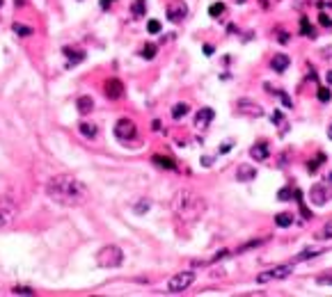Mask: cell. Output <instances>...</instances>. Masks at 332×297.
<instances>
[{
  "label": "cell",
  "mask_w": 332,
  "mask_h": 297,
  "mask_svg": "<svg viewBox=\"0 0 332 297\" xmlns=\"http://www.w3.org/2000/svg\"><path fill=\"white\" fill-rule=\"evenodd\" d=\"M46 194L48 199H53L55 204L64 206V208H78L90 199L87 185L71 174H60V176L51 178L46 183Z\"/></svg>",
  "instance_id": "1"
},
{
  "label": "cell",
  "mask_w": 332,
  "mask_h": 297,
  "mask_svg": "<svg viewBox=\"0 0 332 297\" xmlns=\"http://www.w3.org/2000/svg\"><path fill=\"white\" fill-rule=\"evenodd\" d=\"M172 208L177 213V217H181L183 222H195L204 215L206 201L193 190H179L172 201Z\"/></svg>",
  "instance_id": "2"
},
{
  "label": "cell",
  "mask_w": 332,
  "mask_h": 297,
  "mask_svg": "<svg viewBox=\"0 0 332 297\" xmlns=\"http://www.w3.org/2000/svg\"><path fill=\"white\" fill-rule=\"evenodd\" d=\"M96 263L101 265V268H120L121 263H124V254H121V249L117 247V244H108V247H103V249L96 254Z\"/></svg>",
  "instance_id": "3"
},
{
  "label": "cell",
  "mask_w": 332,
  "mask_h": 297,
  "mask_svg": "<svg viewBox=\"0 0 332 297\" xmlns=\"http://www.w3.org/2000/svg\"><path fill=\"white\" fill-rule=\"evenodd\" d=\"M16 219V204L9 197H0V231H5Z\"/></svg>",
  "instance_id": "4"
},
{
  "label": "cell",
  "mask_w": 332,
  "mask_h": 297,
  "mask_svg": "<svg viewBox=\"0 0 332 297\" xmlns=\"http://www.w3.org/2000/svg\"><path fill=\"white\" fill-rule=\"evenodd\" d=\"M195 281V272H190V270H183V272H177L170 281H167V291L170 293H183V291H188L190 288V284Z\"/></svg>",
  "instance_id": "5"
},
{
  "label": "cell",
  "mask_w": 332,
  "mask_h": 297,
  "mask_svg": "<svg viewBox=\"0 0 332 297\" xmlns=\"http://www.w3.org/2000/svg\"><path fill=\"white\" fill-rule=\"evenodd\" d=\"M135 135H138V128H135V124H133L131 119H120L117 121L115 137L120 139V142H131V139H135Z\"/></svg>",
  "instance_id": "6"
},
{
  "label": "cell",
  "mask_w": 332,
  "mask_h": 297,
  "mask_svg": "<svg viewBox=\"0 0 332 297\" xmlns=\"http://www.w3.org/2000/svg\"><path fill=\"white\" fill-rule=\"evenodd\" d=\"M293 272V265H277V268H272V270L268 272H261L259 277H257V281L259 284H268V281H275V279H286L289 274Z\"/></svg>",
  "instance_id": "7"
},
{
  "label": "cell",
  "mask_w": 332,
  "mask_h": 297,
  "mask_svg": "<svg viewBox=\"0 0 332 297\" xmlns=\"http://www.w3.org/2000/svg\"><path fill=\"white\" fill-rule=\"evenodd\" d=\"M186 14H188V7H186V2H181V0L167 5V19L172 21V23H181V21L186 19Z\"/></svg>",
  "instance_id": "8"
},
{
  "label": "cell",
  "mask_w": 332,
  "mask_h": 297,
  "mask_svg": "<svg viewBox=\"0 0 332 297\" xmlns=\"http://www.w3.org/2000/svg\"><path fill=\"white\" fill-rule=\"evenodd\" d=\"M241 114H247V117H264V108L259 103H254V101H247V99H241L236 103Z\"/></svg>",
  "instance_id": "9"
},
{
  "label": "cell",
  "mask_w": 332,
  "mask_h": 297,
  "mask_svg": "<svg viewBox=\"0 0 332 297\" xmlns=\"http://www.w3.org/2000/svg\"><path fill=\"white\" fill-rule=\"evenodd\" d=\"M106 96L110 101H117V99H121L124 96V85H121V80H117V78H113V80H108L106 82Z\"/></svg>",
  "instance_id": "10"
},
{
  "label": "cell",
  "mask_w": 332,
  "mask_h": 297,
  "mask_svg": "<svg viewBox=\"0 0 332 297\" xmlns=\"http://www.w3.org/2000/svg\"><path fill=\"white\" fill-rule=\"evenodd\" d=\"M254 178H257V167H252L250 162L239 165V169H236V181H241V183H250V181H254Z\"/></svg>",
  "instance_id": "11"
},
{
  "label": "cell",
  "mask_w": 332,
  "mask_h": 297,
  "mask_svg": "<svg viewBox=\"0 0 332 297\" xmlns=\"http://www.w3.org/2000/svg\"><path fill=\"white\" fill-rule=\"evenodd\" d=\"M326 199H328V192L323 185H312V190H309V201L314 206H326Z\"/></svg>",
  "instance_id": "12"
},
{
  "label": "cell",
  "mask_w": 332,
  "mask_h": 297,
  "mask_svg": "<svg viewBox=\"0 0 332 297\" xmlns=\"http://www.w3.org/2000/svg\"><path fill=\"white\" fill-rule=\"evenodd\" d=\"M213 117H215V114H213L211 108H202L197 112V117H195V126H197V128H206V126L213 121Z\"/></svg>",
  "instance_id": "13"
},
{
  "label": "cell",
  "mask_w": 332,
  "mask_h": 297,
  "mask_svg": "<svg viewBox=\"0 0 332 297\" xmlns=\"http://www.w3.org/2000/svg\"><path fill=\"white\" fill-rule=\"evenodd\" d=\"M289 64H291V59H289V55H284V53H277L275 57L271 59L272 71H277V73L286 71V69H289Z\"/></svg>",
  "instance_id": "14"
},
{
  "label": "cell",
  "mask_w": 332,
  "mask_h": 297,
  "mask_svg": "<svg viewBox=\"0 0 332 297\" xmlns=\"http://www.w3.org/2000/svg\"><path fill=\"white\" fill-rule=\"evenodd\" d=\"M250 156H252L257 162H264V160H268V144H266V142L254 144L252 149H250Z\"/></svg>",
  "instance_id": "15"
},
{
  "label": "cell",
  "mask_w": 332,
  "mask_h": 297,
  "mask_svg": "<svg viewBox=\"0 0 332 297\" xmlns=\"http://www.w3.org/2000/svg\"><path fill=\"white\" fill-rule=\"evenodd\" d=\"M76 108H78V112L85 117V114H90L94 110V101L92 96H78V101H76Z\"/></svg>",
  "instance_id": "16"
},
{
  "label": "cell",
  "mask_w": 332,
  "mask_h": 297,
  "mask_svg": "<svg viewBox=\"0 0 332 297\" xmlns=\"http://www.w3.org/2000/svg\"><path fill=\"white\" fill-rule=\"evenodd\" d=\"M64 55H66V59H69L71 64H78V62L85 59V53L78 51V48H64Z\"/></svg>",
  "instance_id": "17"
},
{
  "label": "cell",
  "mask_w": 332,
  "mask_h": 297,
  "mask_svg": "<svg viewBox=\"0 0 332 297\" xmlns=\"http://www.w3.org/2000/svg\"><path fill=\"white\" fill-rule=\"evenodd\" d=\"M300 32L305 34V37H309V39H316V30L312 27V23H309V19H307V16H302V19H300Z\"/></svg>",
  "instance_id": "18"
},
{
  "label": "cell",
  "mask_w": 332,
  "mask_h": 297,
  "mask_svg": "<svg viewBox=\"0 0 332 297\" xmlns=\"http://www.w3.org/2000/svg\"><path fill=\"white\" fill-rule=\"evenodd\" d=\"M188 112H190V106H188V103H177V106L172 108V119L179 121V119H183Z\"/></svg>",
  "instance_id": "19"
},
{
  "label": "cell",
  "mask_w": 332,
  "mask_h": 297,
  "mask_svg": "<svg viewBox=\"0 0 332 297\" xmlns=\"http://www.w3.org/2000/svg\"><path fill=\"white\" fill-rule=\"evenodd\" d=\"M151 160H153V165L163 167V169H177V165H174L172 158H165V156H153Z\"/></svg>",
  "instance_id": "20"
},
{
  "label": "cell",
  "mask_w": 332,
  "mask_h": 297,
  "mask_svg": "<svg viewBox=\"0 0 332 297\" xmlns=\"http://www.w3.org/2000/svg\"><path fill=\"white\" fill-rule=\"evenodd\" d=\"M78 131L83 133L85 137H90V139H94V137H96V133H99V131H96V126H94V124H87V121H83V124L78 126Z\"/></svg>",
  "instance_id": "21"
},
{
  "label": "cell",
  "mask_w": 332,
  "mask_h": 297,
  "mask_svg": "<svg viewBox=\"0 0 332 297\" xmlns=\"http://www.w3.org/2000/svg\"><path fill=\"white\" fill-rule=\"evenodd\" d=\"M275 224L282 226V229L291 226L293 224V215H289V213H279V215H275Z\"/></svg>",
  "instance_id": "22"
},
{
  "label": "cell",
  "mask_w": 332,
  "mask_h": 297,
  "mask_svg": "<svg viewBox=\"0 0 332 297\" xmlns=\"http://www.w3.org/2000/svg\"><path fill=\"white\" fill-rule=\"evenodd\" d=\"M131 12H133V16H145L147 0H135V2H133V7H131Z\"/></svg>",
  "instance_id": "23"
},
{
  "label": "cell",
  "mask_w": 332,
  "mask_h": 297,
  "mask_svg": "<svg viewBox=\"0 0 332 297\" xmlns=\"http://www.w3.org/2000/svg\"><path fill=\"white\" fill-rule=\"evenodd\" d=\"M14 32L21 34V37H30V34H34V30L30 26H21V23H14Z\"/></svg>",
  "instance_id": "24"
},
{
  "label": "cell",
  "mask_w": 332,
  "mask_h": 297,
  "mask_svg": "<svg viewBox=\"0 0 332 297\" xmlns=\"http://www.w3.org/2000/svg\"><path fill=\"white\" fill-rule=\"evenodd\" d=\"M140 55H142L145 59H153L156 57V46H153V44H147V46H142Z\"/></svg>",
  "instance_id": "25"
},
{
  "label": "cell",
  "mask_w": 332,
  "mask_h": 297,
  "mask_svg": "<svg viewBox=\"0 0 332 297\" xmlns=\"http://www.w3.org/2000/svg\"><path fill=\"white\" fill-rule=\"evenodd\" d=\"M209 14H211L213 19H220V14H225V5H222V2H213V5L209 7Z\"/></svg>",
  "instance_id": "26"
},
{
  "label": "cell",
  "mask_w": 332,
  "mask_h": 297,
  "mask_svg": "<svg viewBox=\"0 0 332 297\" xmlns=\"http://www.w3.org/2000/svg\"><path fill=\"white\" fill-rule=\"evenodd\" d=\"M277 199H279V201H291V199H293V190H291V188H282V190L277 192Z\"/></svg>",
  "instance_id": "27"
},
{
  "label": "cell",
  "mask_w": 332,
  "mask_h": 297,
  "mask_svg": "<svg viewBox=\"0 0 332 297\" xmlns=\"http://www.w3.org/2000/svg\"><path fill=\"white\" fill-rule=\"evenodd\" d=\"M321 251H316V249H305V251H300L298 256H296V261H307V258H314V256H319Z\"/></svg>",
  "instance_id": "28"
},
{
  "label": "cell",
  "mask_w": 332,
  "mask_h": 297,
  "mask_svg": "<svg viewBox=\"0 0 332 297\" xmlns=\"http://www.w3.org/2000/svg\"><path fill=\"white\" fill-rule=\"evenodd\" d=\"M319 101H321V103H328V101H332V92H330V89H326V87H323V89H319Z\"/></svg>",
  "instance_id": "29"
},
{
  "label": "cell",
  "mask_w": 332,
  "mask_h": 297,
  "mask_svg": "<svg viewBox=\"0 0 332 297\" xmlns=\"http://www.w3.org/2000/svg\"><path fill=\"white\" fill-rule=\"evenodd\" d=\"M147 30H149L151 34H158L160 32V23L158 21H149V23H147Z\"/></svg>",
  "instance_id": "30"
},
{
  "label": "cell",
  "mask_w": 332,
  "mask_h": 297,
  "mask_svg": "<svg viewBox=\"0 0 332 297\" xmlns=\"http://www.w3.org/2000/svg\"><path fill=\"white\" fill-rule=\"evenodd\" d=\"M321 162H323V156H319V158H316V160H309V165H307V169H309V172H316V169H319V165H321Z\"/></svg>",
  "instance_id": "31"
},
{
  "label": "cell",
  "mask_w": 332,
  "mask_h": 297,
  "mask_svg": "<svg viewBox=\"0 0 332 297\" xmlns=\"http://www.w3.org/2000/svg\"><path fill=\"white\" fill-rule=\"evenodd\" d=\"M12 293H14V295H34L32 288H23V286H21V288H19V286H16V288H12Z\"/></svg>",
  "instance_id": "32"
},
{
  "label": "cell",
  "mask_w": 332,
  "mask_h": 297,
  "mask_svg": "<svg viewBox=\"0 0 332 297\" xmlns=\"http://www.w3.org/2000/svg\"><path fill=\"white\" fill-rule=\"evenodd\" d=\"M319 21H321V26H323V27H330V30H332V19L328 16V14H321Z\"/></svg>",
  "instance_id": "33"
},
{
  "label": "cell",
  "mask_w": 332,
  "mask_h": 297,
  "mask_svg": "<svg viewBox=\"0 0 332 297\" xmlns=\"http://www.w3.org/2000/svg\"><path fill=\"white\" fill-rule=\"evenodd\" d=\"M319 238H326V240H328V238H332V222H328V224L323 226V231H321Z\"/></svg>",
  "instance_id": "34"
},
{
  "label": "cell",
  "mask_w": 332,
  "mask_h": 297,
  "mask_svg": "<svg viewBox=\"0 0 332 297\" xmlns=\"http://www.w3.org/2000/svg\"><path fill=\"white\" fill-rule=\"evenodd\" d=\"M145 211H149V201H140V204H135V213H145Z\"/></svg>",
  "instance_id": "35"
},
{
  "label": "cell",
  "mask_w": 332,
  "mask_h": 297,
  "mask_svg": "<svg viewBox=\"0 0 332 297\" xmlns=\"http://www.w3.org/2000/svg\"><path fill=\"white\" fill-rule=\"evenodd\" d=\"M271 119H272V124H286L284 117H282V112H272Z\"/></svg>",
  "instance_id": "36"
},
{
  "label": "cell",
  "mask_w": 332,
  "mask_h": 297,
  "mask_svg": "<svg viewBox=\"0 0 332 297\" xmlns=\"http://www.w3.org/2000/svg\"><path fill=\"white\" fill-rule=\"evenodd\" d=\"M110 5H115V0H101V7H103V9H108Z\"/></svg>",
  "instance_id": "37"
},
{
  "label": "cell",
  "mask_w": 332,
  "mask_h": 297,
  "mask_svg": "<svg viewBox=\"0 0 332 297\" xmlns=\"http://www.w3.org/2000/svg\"><path fill=\"white\" fill-rule=\"evenodd\" d=\"M319 284H330V286H332V274H330V277H321Z\"/></svg>",
  "instance_id": "38"
},
{
  "label": "cell",
  "mask_w": 332,
  "mask_h": 297,
  "mask_svg": "<svg viewBox=\"0 0 332 297\" xmlns=\"http://www.w3.org/2000/svg\"><path fill=\"white\" fill-rule=\"evenodd\" d=\"M204 55H213V46H211V44H206V46H204Z\"/></svg>",
  "instance_id": "39"
},
{
  "label": "cell",
  "mask_w": 332,
  "mask_h": 297,
  "mask_svg": "<svg viewBox=\"0 0 332 297\" xmlns=\"http://www.w3.org/2000/svg\"><path fill=\"white\" fill-rule=\"evenodd\" d=\"M323 55H326V57H332V46L323 48Z\"/></svg>",
  "instance_id": "40"
},
{
  "label": "cell",
  "mask_w": 332,
  "mask_h": 297,
  "mask_svg": "<svg viewBox=\"0 0 332 297\" xmlns=\"http://www.w3.org/2000/svg\"><path fill=\"white\" fill-rule=\"evenodd\" d=\"M279 41H282V44H286V41H289V37H286V32H279Z\"/></svg>",
  "instance_id": "41"
},
{
  "label": "cell",
  "mask_w": 332,
  "mask_h": 297,
  "mask_svg": "<svg viewBox=\"0 0 332 297\" xmlns=\"http://www.w3.org/2000/svg\"><path fill=\"white\" fill-rule=\"evenodd\" d=\"M229 149H232V142H227V144L222 146V149H220V151H222V153H227V151H229Z\"/></svg>",
  "instance_id": "42"
},
{
  "label": "cell",
  "mask_w": 332,
  "mask_h": 297,
  "mask_svg": "<svg viewBox=\"0 0 332 297\" xmlns=\"http://www.w3.org/2000/svg\"><path fill=\"white\" fill-rule=\"evenodd\" d=\"M14 5H16V7H23V5H26V0H14Z\"/></svg>",
  "instance_id": "43"
},
{
  "label": "cell",
  "mask_w": 332,
  "mask_h": 297,
  "mask_svg": "<svg viewBox=\"0 0 332 297\" xmlns=\"http://www.w3.org/2000/svg\"><path fill=\"white\" fill-rule=\"evenodd\" d=\"M326 80H328V85H332V71H328V76H326Z\"/></svg>",
  "instance_id": "44"
},
{
  "label": "cell",
  "mask_w": 332,
  "mask_h": 297,
  "mask_svg": "<svg viewBox=\"0 0 332 297\" xmlns=\"http://www.w3.org/2000/svg\"><path fill=\"white\" fill-rule=\"evenodd\" d=\"M328 137L332 139V124H330V128H328Z\"/></svg>",
  "instance_id": "45"
},
{
  "label": "cell",
  "mask_w": 332,
  "mask_h": 297,
  "mask_svg": "<svg viewBox=\"0 0 332 297\" xmlns=\"http://www.w3.org/2000/svg\"><path fill=\"white\" fill-rule=\"evenodd\" d=\"M234 2H239V5H243V2H245V0H234Z\"/></svg>",
  "instance_id": "46"
},
{
  "label": "cell",
  "mask_w": 332,
  "mask_h": 297,
  "mask_svg": "<svg viewBox=\"0 0 332 297\" xmlns=\"http://www.w3.org/2000/svg\"><path fill=\"white\" fill-rule=\"evenodd\" d=\"M2 5H5V0H0V7H2Z\"/></svg>",
  "instance_id": "47"
}]
</instances>
